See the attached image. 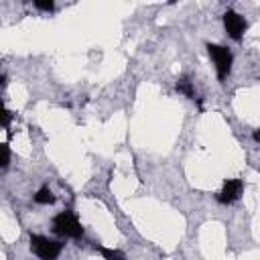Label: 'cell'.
<instances>
[{
	"instance_id": "cell-1",
	"label": "cell",
	"mask_w": 260,
	"mask_h": 260,
	"mask_svg": "<svg viewBox=\"0 0 260 260\" xmlns=\"http://www.w3.org/2000/svg\"><path fill=\"white\" fill-rule=\"evenodd\" d=\"M53 230L59 236H65V238H81L83 236V228L71 211H61L53 219Z\"/></svg>"
},
{
	"instance_id": "cell-2",
	"label": "cell",
	"mask_w": 260,
	"mask_h": 260,
	"mask_svg": "<svg viewBox=\"0 0 260 260\" xmlns=\"http://www.w3.org/2000/svg\"><path fill=\"white\" fill-rule=\"evenodd\" d=\"M207 53H209V57H211L213 63H215L217 79L223 81V79L230 75V69H232V51H230L228 47L209 43V45H207Z\"/></svg>"
},
{
	"instance_id": "cell-3",
	"label": "cell",
	"mask_w": 260,
	"mask_h": 260,
	"mask_svg": "<svg viewBox=\"0 0 260 260\" xmlns=\"http://www.w3.org/2000/svg\"><path fill=\"white\" fill-rule=\"evenodd\" d=\"M30 250L41 258V260H55L61 250H63V244L61 242H55V240H49L45 236H30Z\"/></svg>"
},
{
	"instance_id": "cell-4",
	"label": "cell",
	"mask_w": 260,
	"mask_h": 260,
	"mask_svg": "<svg viewBox=\"0 0 260 260\" xmlns=\"http://www.w3.org/2000/svg\"><path fill=\"white\" fill-rule=\"evenodd\" d=\"M223 26H225V32L230 35V39L234 41H240L246 32V20L242 14H238L236 10H225L223 14Z\"/></svg>"
},
{
	"instance_id": "cell-5",
	"label": "cell",
	"mask_w": 260,
	"mask_h": 260,
	"mask_svg": "<svg viewBox=\"0 0 260 260\" xmlns=\"http://www.w3.org/2000/svg\"><path fill=\"white\" fill-rule=\"evenodd\" d=\"M242 191H244V181L242 179H230V181H225L223 189L217 193V201L223 205H230V203L240 199Z\"/></svg>"
},
{
	"instance_id": "cell-6",
	"label": "cell",
	"mask_w": 260,
	"mask_h": 260,
	"mask_svg": "<svg viewBox=\"0 0 260 260\" xmlns=\"http://www.w3.org/2000/svg\"><path fill=\"white\" fill-rule=\"evenodd\" d=\"M177 91L183 93V95H187V98H191V100H195L193 83H191V79H187V77H181V79L177 81Z\"/></svg>"
},
{
	"instance_id": "cell-7",
	"label": "cell",
	"mask_w": 260,
	"mask_h": 260,
	"mask_svg": "<svg viewBox=\"0 0 260 260\" xmlns=\"http://www.w3.org/2000/svg\"><path fill=\"white\" fill-rule=\"evenodd\" d=\"M55 201V195L51 193L49 187H43L35 193V203H41V205H47V203H53Z\"/></svg>"
},
{
	"instance_id": "cell-8",
	"label": "cell",
	"mask_w": 260,
	"mask_h": 260,
	"mask_svg": "<svg viewBox=\"0 0 260 260\" xmlns=\"http://www.w3.org/2000/svg\"><path fill=\"white\" fill-rule=\"evenodd\" d=\"M98 250H100V254H102V258H104V260H126L124 252H120V250L104 248V246H98Z\"/></svg>"
},
{
	"instance_id": "cell-9",
	"label": "cell",
	"mask_w": 260,
	"mask_h": 260,
	"mask_svg": "<svg viewBox=\"0 0 260 260\" xmlns=\"http://www.w3.org/2000/svg\"><path fill=\"white\" fill-rule=\"evenodd\" d=\"M35 6L39 8V10H53V2L51 0H35Z\"/></svg>"
},
{
	"instance_id": "cell-10",
	"label": "cell",
	"mask_w": 260,
	"mask_h": 260,
	"mask_svg": "<svg viewBox=\"0 0 260 260\" xmlns=\"http://www.w3.org/2000/svg\"><path fill=\"white\" fill-rule=\"evenodd\" d=\"M8 160H10V150H8V144H2V167H8Z\"/></svg>"
},
{
	"instance_id": "cell-11",
	"label": "cell",
	"mask_w": 260,
	"mask_h": 260,
	"mask_svg": "<svg viewBox=\"0 0 260 260\" xmlns=\"http://www.w3.org/2000/svg\"><path fill=\"white\" fill-rule=\"evenodd\" d=\"M2 114H4V120H2V124H4V128H6V126L10 124V118H12V116H10V112H8L6 108H4V112H2Z\"/></svg>"
},
{
	"instance_id": "cell-12",
	"label": "cell",
	"mask_w": 260,
	"mask_h": 260,
	"mask_svg": "<svg viewBox=\"0 0 260 260\" xmlns=\"http://www.w3.org/2000/svg\"><path fill=\"white\" fill-rule=\"evenodd\" d=\"M254 140H256V142H260V130H256V132H254Z\"/></svg>"
}]
</instances>
